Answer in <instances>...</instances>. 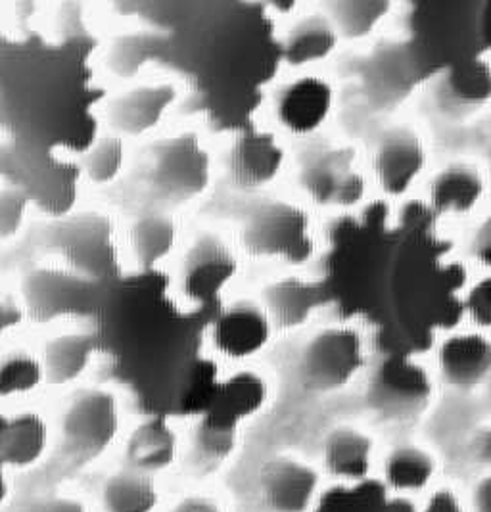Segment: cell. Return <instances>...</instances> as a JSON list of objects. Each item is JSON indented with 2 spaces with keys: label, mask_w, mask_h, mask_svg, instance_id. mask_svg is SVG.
Listing matches in <instances>:
<instances>
[{
  "label": "cell",
  "mask_w": 491,
  "mask_h": 512,
  "mask_svg": "<svg viewBox=\"0 0 491 512\" xmlns=\"http://www.w3.org/2000/svg\"><path fill=\"white\" fill-rule=\"evenodd\" d=\"M240 244L248 256L300 265L315 254L311 217L298 204L267 202L244 221Z\"/></svg>",
  "instance_id": "1"
},
{
  "label": "cell",
  "mask_w": 491,
  "mask_h": 512,
  "mask_svg": "<svg viewBox=\"0 0 491 512\" xmlns=\"http://www.w3.org/2000/svg\"><path fill=\"white\" fill-rule=\"evenodd\" d=\"M367 365L363 334L353 326L319 330L300 355V382L311 394L344 390Z\"/></svg>",
  "instance_id": "2"
},
{
  "label": "cell",
  "mask_w": 491,
  "mask_h": 512,
  "mask_svg": "<svg viewBox=\"0 0 491 512\" xmlns=\"http://www.w3.org/2000/svg\"><path fill=\"white\" fill-rule=\"evenodd\" d=\"M119 426V403L112 392L81 390L62 417L64 451L75 463H91L116 442Z\"/></svg>",
  "instance_id": "3"
},
{
  "label": "cell",
  "mask_w": 491,
  "mask_h": 512,
  "mask_svg": "<svg viewBox=\"0 0 491 512\" xmlns=\"http://www.w3.org/2000/svg\"><path fill=\"white\" fill-rule=\"evenodd\" d=\"M148 183L169 202H190L208 188L210 156L190 135L160 142L148 163Z\"/></svg>",
  "instance_id": "4"
},
{
  "label": "cell",
  "mask_w": 491,
  "mask_h": 512,
  "mask_svg": "<svg viewBox=\"0 0 491 512\" xmlns=\"http://www.w3.org/2000/svg\"><path fill=\"white\" fill-rule=\"evenodd\" d=\"M432 396V380L419 363L407 357H390L371 378L367 403L382 419L415 417Z\"/></svg>",
  "instance_id": "5"
},
{
  "label": "cell",
  "mask_w": 491,
  "mask_h": 512,
  "mask_svg": "<svg viewBox=\"0 0 491 512\" xmlns=\"http://www.w3.org/2000/svg\"><path fill=\"white\" fill-rule=\"evenodd\" d=\"M302 187L321 206L353 208L363 202L367 181L350 148H323L302 167Z\"/></svg>",
  "instance_id": "6"
},
{
  "label": "cell",
  "mask_w": 491,
  "mask_h": 512,
  "mask_svg": "<svg viewBox=\"0 0 491 512\" xmlns=\"http://www.w3.org/2000/svg\"><path fill=\"white\" fill-rule=\"evenodd\" d=\"M240 271L233 248L215 234H202L188 248L181 265V292L194 303H210Z\"/></svg>",
  "instance_id": "7"
},
{
  "label": "cell",
  "mask_w": 491,
  "mask_h": 512,
  "mask_svg": "<svg viewBox=\"0 0 491 512\" xmlns=\"http://www.w3.org/2000/svg\"><path fill=\"white\" fill-rule=\"evenodd\" d=\"M275 325L263 303L242 300L219 313L211 326V342L221 355L242 361L265 350Z\"/></svg>",
  "instance_id": "8"
},
{
  "label": "cell",
  "mask_w": 491,
  "mask_h": 512,
  "mask_svg": "<svg viewBox=\"0 0 491 512\" xmlns=\"http://www.w3.org/2000/svg\"><path fill=\"white\" fill-rule=\"evenodd\" d=\"M261 499L271 512H313L323 491L313 466L294 459H275L259 476Z\"/></svg>",
  "instance_id": "9"
},
{
  "label": "cell",
  "mask_w": 491,
  "mask_h": 512,
  "mask_svg": "<svg viewBox=\"0 0 491 512\" xmlns=\"http://www.w3.org/2000/svg\"><path fill=\"white\" fill-rule=\"evenodd\" d=\"M89 284L62 269H37L24 282L27 315L37 323H48L87 309Z\"/></svg>",
  "instance_id": "10"
},
{
  "label": "cell",
  "mask_w": 491,
  "mask_h": 512,
  "mask_svg": "<svg viewBox=\"0 0 491 512\" xmlns=\"http://www.w3.org/2000/svg\"><path fill=\"white\" fill-rule=\"evenodd\" d=\"M286 152L273 133L246 131L234 139L227 156V173L234 187H269L284 169Z\"/></svg>",
  "instance_id": "11"
},
{
  "label": "cell",
  "mask_w": 491,
  "mask_h": 512,
  "mask_svg": "<svg viewBox=\"0 0 491 512\" xmlns=\"http://www.w3.org/2000/svg\"><path fill=\"white\" fill-rule=\"evenodd\" d=\"M334 106V89L327 79L304 75L284 85L275 98V116L294 135H311L327 123Z\"/></svg>",
  "instance_id": "12"
},
{
  "label": "cell",
  "mask_w": 491,
  "mask_h": 512,
  "mask_svg": "<svg viewBox=\"0 0 491 512\" xmlns=\"http://www.w3.org/2000/svg\"><path fill=\"white\" fill-rule=\"evenodd\" d=\"M373 165L380 188L390 196H403L426 165L424 144L411 129H392L378 142Z\"/></svg>",
  "instance_id": "13"
},
{
  "label": "cell",
  "mask_w": 491,
  "mask_h": 512,
  "mask_svg": "<svg viewBox=\"0 0 491 512\" xmlns=\"http://www.w3.org/2000/svg\"><path fill=\"white\" fill-rule=\"evenodd\" d=\"M177 100V89L169 83L141 85L110 104L108 121L125 137H142L154 131Z\"/></svg>",
  "instance_id": "14"
},
{
  "label": "cell",
  "mask_w": 491,
  "mask_h": 512,
  "mask_svg": "<svg viewBox=\"0 0 491 512\" xmlns=\"http://www.w3.org/2000/svg\"><path fill=\"white\" fill-rule=\"evenodd\" d=\"M323 303L325 288L315 280L298 275L275 280L263 292V307L279 332H290L307 325Z\"/></svg>",
  "instance_id": "15"
},
{
  "label": "cell",
  "mask_w": 491,
  "mask_h": 512,
  "mask_svg": "<svg viewBox=\"0 0 491 512\" xmlns=\"http://www.w3.org/2000/svg\"><path fill=\"white\" fill-rule=\"evenodd\" d=\"M267 401V380L254 371H238L219 382L210 411L202 420L213 426L238 430L244 420L256 417Z\"/></svg>",
  "instance_id": "16"
},
{
  "label": "cell",
  "mask_w": 491,
  "mask_h": 512,
  "mask_svg": "<svg viewBox=\"0 0 491 512\" xmlns=\"http://www.w3.org/2000/svg\"><path fill=\"white\" fill-rule=\"evenodd\" d=\"M48 424L35 411L6 415L0 430V457L6 468L27 470L39 465L48 449Z\"/></svg>",
  "instance_id": "17"
},
{
  "label": "cell",
  "mask_w": 491,
  "mask_h": 512,
  "mask_svg": "<svg viewBox=\"0 0 491 512\" xmlns=\"http://www.w3.org/2000/svg\"><path fill=\"white\" fill-rule=\"evenodd\" d=\"M375 442L357 428H336L323 447L328 474L344 486L371 480Z\"/></svg>",
  "instance_id": "18"
},
{
  "label": "cell",
  "mask_w": 491,
  "mask_h": 512,
  "mask_svg": "<svg viewBox=\"0 0 491 512\" xmlns=\"http://www.w3.org/2000/svg\"><path fill=\"white\" fill-rule=\"evenodd\" d=\"M445 380L455 388H474L491 373V342L480 334H453L438 351Z\"/></svg>",
  "instance_id": "19"
},
{
  "label": "cell",
  "mask_w": 491,
  "mask_h": 512,
  "mask_svg": "<svg viewBox=\"0 0 491 512\" xmlns=\"http://www.w3.org/2000/svg\"><path fill=\"white\" fill-rule=\"evenodd\" d=\"M177 447V434L167 420H144L129 438L127 461L135 472H160L175 461Z\"/></svg>",
  "instance_id": "20"
},
{
  "label": "cell",
  "mask_w": 491,
  "mask_h": 512,
  "mask_svg": "<svg viewBox=\"0 0 491 512\" xmlns=\"http://www.w3.org/2000/svg\"><path fill=\"white\" fill-rule=\"evenodd\" d=\"M340 33L330 16L311 14L294 25L284 43V60L292 68L327 60L336 50Z\"/></svg>",
  "instance_id": "21"
},
{
  "label": "cell",
  "mask_w": 491,
  "mask_h": 512,
  "mask_svg": "<svg viewBox=\"0 0 491 512\" xmlns=\"http://www.w3.org/2000/svg\"><path fill=\"white\" fill-rule=\"evenodd\" d=\"M96 342L91 334L66 332L52 338L43 350L48 382L66 386L79 380L93 365Z\"/></svg>",
  "instance_id": "22"
},
{
  "label": "cell",
  "mask_w": 491,
  "mask_h": 512,
  "mask_svg": "<svg viewBox=\"0 0 491 512\" xmlns=\"http://www.w3.org/2000/svg\"><path fill=\"white\" fill-rule=\"evenodd\" d=\"M405 499L390 497L388 488L373 478L353 486L328 489L313 512H399Z\"/></svg>",
  "instance_id": "23"
},
{
  "label": "cell",
  "mask_w": 491,
  "mask_h": 512,
  "mask_svg": "<svg viewBox=\"0 0 491 512\" xmlns=\"http://www.w3.org/2000/svg\"><path fill=\"white\" fill-rule=\"evenodd\" d=\"M484 194L480 175L468 167L444 169L432 183L430 200L438 213L463 215L472 210Z\"/></svg>",
  "instance_id": "24"
},
{
  "label": "cell",
  "mask_w": 491,
  "mask_h": 512,
  "mask_svg": "<svg viewBox=\"0 0 491 512\" xmlns=\"http://www.w3.org/2000/svg\"><path fill=\"white\" fill-rule=\"evenodd\" d=\"M436 472L434 459L413 445L396 447L384 463V486L396 493H413L426 488Z\"/></svg>",
  "instance_id": "25"
},
{
  "label": "cell",
  "mask_w": 491,
  "mask_h": 512,
  "mask_svg": "<svg viewBox=\"0 0 491 512\" xmlns=\"http://www.w3.org/2000/svg\"><path fill=\"white\" fill-rule=\"evenodd\" d=\"M177 246V225L165 215H144L131 229V250L144 269L160 265Z\"/></svg>",
  "instance_id": "26"
},
{
  "label": "cell",
  "mask_w": 491,
  "mask_h": 512,
  "mask_svg": "<svg viewBox=\"0 0 491 512\" xmlns=\"http://www.w3.org/2000/svg\"><path fill=\"white\" fill-rule=\"evenodd\" d=\"M102 501L106 512H152L158 507L160 495L144 474L127 472L106 482Z\"/></svg>",
  "instance_id": "27"
},
{
  "label": "cell",
  "mask_w": 491,
  "mask_h": 512,
  "mask_svg": "<svg viewBox=\"0 0 491 512\" xmlns=\"http://www.w3.org/2000/svg\"><path fill=\"white\" fill-rule=\"evenodd\" d=\"M45 380L48 378L43 357L25 350H14L4 355L0 367V394L4 399L33 394Z\"/></svg>",
  "instance_id": "28"
},
{
  "label": "cell",
  "mask_w": 491,
  "mask_h": 512,
  "mask_svg": "<svg viewBox=\"0 0 491 512\" xmlns=\"http://www.w3.org/2000/svg\"><path fill=\"white\" fill-rule=\"evenodd\" d=\"M390 12L388 2L376 0H346L330 4V20L336 25L340 37L363 39L371 35Z\"/></svg>",
  "instance_id": "29"
},
{
  "label": "cell",
  "mask_w": 491,
  "mask_h": 512,
  "mask_svg": "<svg viewBox=\"0 0 491 512\" xmlns=\"http://www.w3.org/2000/svg\"><path fill=\"white\" fill-rule=\"evenodd\" d=\"M152 54V41L146 35L131 33L119 37L106 56V66L110 71L121 77L131 79L148 64Z\"/></svg>",
  "instance_id": "30"
},
{
  "label": "cell",
  "mask_w": 491,
  "mask_h": 512,
  "mask_svg": "<svg viewBox=\"0 0 491 512\" xmlns=\"http://www.w3.org/2000/svg\"><path fill=\"white\" fill-rule=\"evenodd\" d=\"M125 165V144L119 137L98 140L85 156V173L96 185L114 183Z\"/></svg>",
  "instance_id": "31"
},
{
  "label": "cell",
  "mask_w": 491,
  "mask_h": 512,
  "mask_svg": "<svg viewBox=\"0 0 491 512\" xmlns=\"http://www.w3.org/2000/svg\"><path fill=\"white\" fill-rule=\"evenodd\" d=\"M238 430H229L221 426H213L210 422H200L196 432L194 449L198 457L206 463H221L225 461L236 447Z\"/></svg>",
  "instance_id": "32"
},
{
  "label": "cell",
  "mask_w": 491,
  "mask_h": 512,
  "mask_svg": "<svg viewBox=\"0 0 491 512\" xmlns=\"http://www.w3.org/2000/svg\"><path fill=\"white\" fill-rule=\"evenodd\" d=\"M453 93L463 102H486L491 96V68L484 60H472L453 75Z\"/></svg>",
  "instance_id": "33"
},
{
  "label": "cell",
  "mask_w": 491,
  "mask_h": 512,
  "mask_svg": "<svg viewBox=\"0 0 491 512\" xmlns=\"http://www.w3.org/2000/svg\"><path fill=\"white\" fill-rule=\"evenodd\" d=\"M465 309L476 325L491 328V277L476 282L470 288Z\"/></svg>",
  "instance_id": "34"
},
{
  "label": "cell",
  "mask_w": 491,
  "mask_h": 512,
  "mask_svg": "<svg viewBox=\"0 0 491 512\" xmlns=\"http://www.w3.org/2000/svg\"><path fill=\"white\" fill-rule=\"evenodd\" d=\"M25 206L27 198L20 190H4L2 194V211H0V225H2V236L8 238L18 233L24 223Z\"/></svg>",
  "instance_id": "35"
},
{
  "label": "cell",
  "mask_w": 491,
  "mask_h": 512,
  "mask_svg": "<svg viewBox=\"0 0 491 512\" xmlns=\"http://www.w3.org/2000/svg\"><path fill=\"white\" fill-rule=\"evenodd\" d=\"M472 254L482 265L491 267V215L476 231L472 240Z\"/></svg>",
  "instance_id": "36"
},
{
  "label": "cell",
  "mask_w": 491,
  "mask_h": 512,
  "mask_svg": "<svg viewBox=\"0 0 491 512\" xmlns=\"http://www.w3.org/2000/svg\"><path fill=\"white\" fill-rule=\"evenodd\" d=\"M421 512H463V507L455 493L449 489H440L430 495Z\"/></svg>",
  "instance_id": "37"
},
{
  "label": "cell",
  "mask_w": 491,
  "mask_h": 512,
  "mask_svg": "<svg viewBox=\"0 0 491 512\" xmlns=\"http://www.w3.org/2000/svg\"><path fill=\"white\" fill-rule=\"evenodd\" d=\"M173 512H223L219 503L206 495H194L181 501Z\"/></svg>",
  "instance_id": "38"
},
{
  "label": "cell",
  "mask_w": 491,
  "mask_h": 512,
  "mask_svg": "<svg viewBox=\"0 0 491 512\" xmlns=\"http://www.w3.org/2000/svg\"><path fill=\"white\" fill-rule=\"evenodd\" d=\"M25 313H27L25 305L16 303V300H4L2 303V328L4 330H8L10 326L18 328L24 321Z\"/></svg>",
  "instance_id": "39"
},
{
  "label": "cell",
  "mask_w": 491,
  "mask_h": 512,
  "mask_svg": "<svg viewBox=\"0 0 491 512\" xmlns=\"http://www.w3.org/2000/svg\"><path fill=\"white\" fill-rule=\"evenodd\" d=\"M474 511L491 512V476L484 478L474 491Z\"/></svg>",
  "instance_id": "40"
},
{
  "label": "cell",
  "mask_w": 491,
  "mask_h": 512,
  "mask_svg": "<svg viewBox=\"0 0 491 512\" xmlns=\"http://www.w3.org/2000/svg\"><path fill=\"white\" fill-rule=\"evenodd\" d=\"M39 512H87L81 505L77 503H70V501H56V503H50L45 509H41Z\"/></svg>",
  "instance_id": "41"
},
{
  "label": "cell",
  "mask_w": 491,
  "mask_h": 512,
  "mask_svg": "<svg viewBox=\"0 0 491 512\" xmlns=\"http://www.w3.org/2000/svg\"><path fill=\"white\" fill-rule=\"evenodd\" d=\"M480 453H482V457H484L486 461H490L491 463V432H486V436L482 438V442H480Z\"/></svg>",
  "instance_id": "42"
}]
</instances>
